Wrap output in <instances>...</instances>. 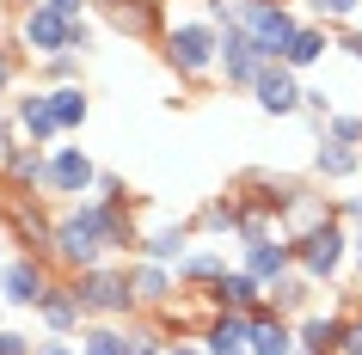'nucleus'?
I'll list each match as a JSON object with an SVG mask.
<instances>
[{
	"mask_svg": "<svg viewBox=\"0 0 362 355\" xmlns=\"http://www.w3.org/2000/svg\"><path fill=\"white\" fill-rule=\"evenodd\" d=\"M153 49H160V61H166L185 86H203V80H215V68H221V25L203 19V13H197V19H172Z\"/></svg>",
	"mask_w": 362,
	"mask_h": 355,
	"instance_id": "obj_1",
	"label": "nucleus"
},
{
	"mask_svg": "<svg viewBox=\"0 0 362 355\" xmlns=\"http://www.w3.org/2000/svg\"><path fill=\"white\" fill-rule=\"evenodd\" d=\"M74 282V294L80 306H86V318H117V325H129L141 306H135V288H129V263H93V270H80Z\"/></svg>",
	"mask_w": 362,
	"mask_h": 355,
	"instance_id": "obj_2",
	"label": "nucleus"
},
{
	"mask_svg": "<svg viewBox=\"0 0 362 355\" xmlns=\"http://www.w3.org/2000/svg\"><path fill=\"white\" fill-rule=\"evenodd\" d=\"M350 239H356V233H350L344 221H320L313 233L295 239V270L313 276L320 288H325V282H338L344 270H350Z\"/></svg>",
	"mask_w": 362,
	"mask_h": 355,
	"instance_id": "obj_3",
	"label": "nucleus"
},
{
	"mask_svg": "<svg viewBox=\"0 0 362 355\" xmlns=\"http://www.w3.org/2000/svg\"><path fill=\"white\" fill-rule=\"evenodd\" d=\"M49 282H56V263L37 258V251H13V258L0 263V300L13 313H37L43 294H49Z\"/></svg>",
	"mask_w": 362,
	"mask_h": 355,
	"instance_id": "obj_4",
	"label": "nucleus"
},
{
	"mask_svg": "<svg viewBox=\"0 0 362 355\" xmlns=\"http://www.w3.org/2000/svg\"><path fill=\"white\" fill-rule=\"evenodd\" d=\"M13 43H19L25 56H62L68 49V13H56V6H43V0H31V6H19V19H13Z\"/></svg>",
	"mask_w": 362,
	"mask_h": 355,
	"instance_id": "obj_5",
	"label": "nucleus"
},
{
	"mask_svg": "<svg viewBox=\"0 0 362 355\" xmlns=\"http://www.w3.org/2000/svg\"><path fill=\"white\" fill-rule=\"evenodd\" d=\"M0 227H6V239L19 245V251H37V258H49V245H56V215L37 196H6Z\"/></svg>",
	"mask_w": 362,
	"mask_h": 355,
	"instance_id": "obj_6",
	"label": "nucleus"
},
{
	"mask_svg": "<svg viewBox=\"0 0 362 355\" xmlns=\"http://www.w3.org/2000/svg\"><path fill=\"white\" fill-rule=\"evenodd\" d=\"M301 178H283V172H246L240 184H233V196L246 203V215H270L276 221V233H283V215L295 208V196H301Z\"/></svg>",
	"mask_w": 362,
	"mask_h": 355,
	"instance_id": "obj_7",
	"label": "nucleus"
},
{
	"mask_svg": "<svg viewBox=\"0 0 362 355\" xmlns=\"http://www.w3.org/2000/svg\"><path fill=\"white\" fill-rule=\"evenodd\" d=\"M93 13L111 31H123V37L135 43H160V31H166V0H93Z\"/></svg>",
	"mask_w": 362,
	"mask_h": 355,
	"instance_id": "obj_8",
	"label": "nucleus"
},
{
	"mask_svg": "<svg viewBox=\"0 0 362 355\" xmlns=\"http://www.w3.org/2000/svg\"><path fill=\"white\" fill-rule=\"evenodd\" d=\"M98 160L86 148H49V184H43V196H68V203H80V196H93L98 190Z\"/></svg>",
	"mask_w": 362,
	"mask_h": 355,
	"instance_id": "obj_9",
	"label": "nucleus"
},
{
	"mask_svg": "<svg viewBox=\"0 0 362 355\" xmlns=\"http://www.w3.org/2000/svg\"><path fill=\"white\" fill-rule=\"evenodd\" d=\"M264 49L252 43L246 25H221V68H215V80L221 86H233V92H252V80H258V68H264Z\"/></svg>",
	"mask_w": 362,
	"mask_h": 355,
	"instance_id": "obj_10",
	"label": "nucleus"
},
{
	"mask_svg": "<svg viewBox=\"0 0 362 355\" xmlns=\"http://www.w3.org/2000/svg\"><path fill=\"white\" fill-rule=\"evenodd\" d=\"M13 129L25 135V141H37V148H56L62 141V123H56V98H49V86H25V92H13Z\"/></svg>",
	"mask_w": 362,
	"mask_h": 355,
	"instance_id": "obj_11",
	"label": "nucleus"
},
{
	"mask_svg": "<svg viewBox=\"0 0 362 355\" xmlns=\"http://www.w3.org/2000/svg\"><path fill=\"white\" fill-rule=\"evenodd\" d=\"M240 25H246V31H252V43H258V49H264V56L276 61V56L288 49V37L301 31V13H295L288 0H258V6H252V13H246Z\"/></svg>",
	"mask_w": 362,
	"mask_h": 355,
	"instance_id": "obj_12",
	"label": "nucleus"
},
{
	"mask_svg": "<svg viewBox=\"0 0 362 355\" xmlns=\"http://www.w3.org/2000/svg\"><path fill=\"white\" fill-rule=\"evenodd\" d=\"M301 86H307V80L295 74V68L264 61V68H258V80H252V104H258L264 116H301Z\"/></svg>",
	"mask_w": 362,
	"mask_h": 355,
	"instance_id": "obj_13",
	"label": "nucleus"
},
{
	"mask_svg": "<svg viewBox=\"0 0 362 355\" xmlns=\"http://www.w3.org/2000/svg\"><path fill=\"white\" fill-rule=\"evenodd\" d=\"M203 306H209V313H252V306H264V282L252 276L246 263H233L228 276H215L209 288H203Z\"/></svg>",
	"mask_w": 362,
	"mask_h": 355,
	"instance_id": "obj_14",
	"label": "nucleus"
},
{
	"mask_svg": "<svg viewBox=\"0 0 362 355\" xmlns=\"http://www.w3.org/2000/svg\"><path fill=\"white\" fill-rule=\"evenodd\" d=\"M332 49H338V25H325V19H301V31L288 37V49H283L276 61H283V68H295V74H313V68H320Z\"/></svg>",
	"mask_w": 362,
	"mask_h": 355,
	"instance_id": "obj_15",
	"label": "nucleus"
},
{
	"mask_svg": "<svg viewBox=\"0 0 362 355\" xmlns=\"http://www.w3.org/2000/svg\"><path fill=\"white\" fill-rule=\"evenodd\" d=\"M240 245V263H246L258 282H276L295 270V239L288 233H264V239H233Z\"/></svg>",
	"mask_w": 362,
	"mask_h": 355,
	"instance_id": "obj_16",
	"label": "nucleus"
},
{
	"mask_svg": "<svg viewBox=\"0 0 362 355\" xmlns=\"http://www.w3.org/2000/svg\"><path fill=\"white\" fill-rule=\"evenodd\" d=\"M37 318H43V331H49V337H80V331H86V306H80V294H74V282H68V276L49 282Z\"/></svg>",
	"mask_w": 362,
	"mask_h": 355,
	"instance_id": "obj_17",
	"label": "nucleus"
},
{
	"mask_svg": "<svg viewBox=\"0 0 362 355\" xmlns=\"http://www.w3.org/2000/svg\"><path fill=\"white\" fill-rule=\"evenodd\" d=\"M129 288H135V306H141V313H166L172 294H178V270L148 263V258H129Z\"/></svg>",
	"mask_w": 362,
	"mask_h": 355,
	"instance_id": "obj_18",
	"label": "nucleus"
},
{
	"mask_svg": "<svg viewBox=\"0 0 362 355\" xmlns=\"http://www.w3.org/2000/svg\"><path fill=\"white\" fill-rule=\"evenodd\" d=\"M252 355H301V337H295V318H283L276 306H252Z\"/></svg>",
	"mask_w": 362,
	"mask_h": 355,
	"instance_id": "obj_19",
	"label": "nucleus"
},
{
	"mask_svg": "<svg viewBox=\"0 0 362 355\" xmlns=\"http://www.w3.org/2000/svg\"><path fill=\"white\" fill-rule=\"evenodd\" d=\"M307 172H313L320 184H350V178H362V148L320 135V141H313V166H307Z\"/></svg>",
	"mask_w": 362,
	"mask_h": 355,
	"instance_id": "obj_20",
	"label": "nucleus"
},
{
	"mask_svg": "<svg viewBox=\"0 0 362 355\" xmlns=\"http://www.w3.org/2000/svg\"><path fill=\"white\" fill-rule=\"evenodd\" d=\"M191 245H197V227H191V221H172V227H153V233H141L135 258H148V263H166V270H178Z\"/></svg>",
	"mask_w": 362,
	"mask_h": 355,
	"instance_id": "obj_21",
	"label": "nucleus"
},
{
	"mask_svg": "<svg viewBox=\"0 0 362 355\" xmlns=\"http://www.w3.org/2000/svg\"><path fill=\"white\" fill-rule=\"evenodd\" d=\"M344 318H350V313H325V306L301 313V318H295L301 355H338V349H344Z\"/></svg>",
	"mask_w": 362,
	"mask_h": 355,
	"instance_id": "obj_22",
	"label": "nucleus"
},
{
	"mask_svg": "<svg viewBox=\"0 0 362 355\" xmlns=\"http://www.w3.org/2000/svg\"><path fill=\"white\" fill-rule=\"evenodd\" d=\"M197 337H203L209 355H240V349H252V313H209Z\"/></svg>",
	"mask_w": 362,
	"mask_h": 355,
	"instance_id": "obj_23",
	"label": "nucleus"
},
{
	"mask_svg": "<svg viewBox=\"0 0 362 355\" xmlns=\"http://www.w3.org/2000/svg\"><path fill=\"white\" fill-rule=\"evenodd\" d=\"M240 221H246V203H240L233 190H228V196H209V203L191 215L197 239H233V233H240Z\"/></svg>",
	"mask_w": 362,
	"mask_h": 355,
	"instance_id": "obj_24",
	"label": "nucleus"
},
{
	"mask_svg": "<svg viewBox=\"0 0 362 355\" xmlns=\"http://www.w3.org/2000/svg\"><path fill=\"white\" fill-rule=\"evenodd\" d=\"M233 263H228V251L221 245H191L185 251V263H178V288H191V294H203L215 276H228Z\"/></svg>",
	"mask_w": 362,
	"mask_h": 355,
	"instance_id": "obj_25",
	"label": "nucleus"
},
{
	"mask_svg": "<svg viewBox=\"0 0 362 355\" xmlns=\"http://www.w3.org/2000/svg\"><path fill=\"white\" fill-rule=\"evenodd\" d=\"M313 288H320L313 276H301V270H288V276L264 282V300H270V306H276L283 318H301V313H313Z\"/></svg>",
	"mask_w": 362,
	"mask_h": 355,
	"instance_id": "obj_26",
	"label": "nucleus"
},
{
	"mask_svg": "<svg viewBox=\"0 0 362 355\" xmlns=\"http://www.w3.org/2000/svg\"><path fill=\"white\" fill-rule=\"evenodd\" d=\"M80 355H129V325H117V318H86Z\"/></svg>",
	"mask_w": 362,
	"mask_h": 355,
	"instance_id": "obj_27",
	"label": "nucleus"
},
{
	"mask_svg": "<svg viewBox=\"0 0 362 355\" xmlns=\"http://www.w3.org/2000/svg\"><path fill=\"white\" fill-rule=\"evenodd\" d=\"M49 98H56V123H62V135H80V129H86V116H93V98H86V86H49Z\"/></svg>",
	"mask_w": 362,
	"mask_h": 355,
	"instance_id": "obj_28",
	"label": "nucleus"
},
{
	"mask_svg": "<svg viewBox=\"0 0 362 355\" xmlns=\"http://www.w3.org/2000/svg\"><path fill=\"white\" fill-rule=\"evenodd\" d=\"M80 61H86V56H74V49L49 56V61H43V86H80Z\"/></svg>",
	"mask_w": 362,
	"mask_h": 355,
	"instance_id": "obj_29",
	"label": "nucleus"
},
{
	"mask_svg": "<svg viewBox=\"0 0 362 355\" xmlns=\"http://www.w3.org/2000/svg\"><path fill=\"white\" fill-rule=\"evenodd\" d=\"M307 19H325V25H350L362 13V0H301Z\"/></svg>",
	"mask_w": 362,
	"mask_h": 355,
	"instance_id": "obj_30",
	"label": "nucleus"
},
{
	"mask_svg": "<svg viewBox=\"0 0 362 355\" xmlns=\"http://www.w3.org/2000/svg\"><path fill=\"white\" fill-rule=\"evenodd\" d=\"M301 111L313 116V135H325V123H332V111H338V104H332V92H325V86H301Z\"/></svg>",
	"mask_w": 362,
	"mask_h": 355,
	"instance_id": "obj_31",
	"label": "nucleus"
},
{
	"mask_svg": "<svg viewBox=\"0 0 362 355\" xmlns=\"http://www.w3.org/2000/svg\"><path fill=\"white\" fill-rule=\"evenodd\" d=\"M166 343L172 337L160 331V325H135L129 318V355H166Z\"/></svg>",
	"mask_w": 362,
	"mask_h": 355,
	"instance_id": "obj_32",
	"label": "nucleus"
},
{
	"mask_svg": "<svg viewBox=\"0 0 362 355\" xmlns=\"http://www.w3.org/2000/svg\"><path fill=\"white\" fill-rule=\"evenodd\" d=\"M258 6V0H203V19H215V25H240Z\"/></svg>",
	"mask_w": 362,
	"mask_h": 355,
	"instance_id": "obj_33",
	"label": "nucleus"
},
{
	"mask_svg": "<svg viewBox=\"0 0 362 355\" xmlns=\"http://www.w3.org/2000/svg\"><path fill=\"white\" fill-rule=\"evenodd\" d=\"M93 43H98V25L86 19V13H74V19H68V49H74V56H86Z\"/></svg>",
	"mask_w": 362,
	"mask_h": 355,
	"instance_id": "obj_34",
	"label": "nucleus"
},
{
	"mask_svg": "<svg viewBox=\"0 0 362 355\" xmlns=\"http://www.w3.org/2000/svg\"><path fill=\"white\" fill-rule=\"evenodd\" d=\"M19 61H25L19 43H0V92L6 98H13V86H19Z\"/></svg>",
	"mask_w": 362,
	"mask_h": 355,
	"instance_id": "obj_35",
	"label": "nucleus"
},
{
	"mask_svg": "<svg viewBox=\"0 0 362 355\" xmlns=\"http://www.w3.org/2000/svg\"><path fill=\"white\" fill-rule=\"evenodd\" d=\"M325 135H332V141H350V148H362V116H344V111H332Z\"/></svg>",
	"mask_w": 362,
	"mask_h": 355,
	"instance_id": "obj_36",
	"label": "nucleus"
},
{
	"mask_svg": "<svg viewBox=\"0 0 362 355\" xmlns=\"http://www.w3.org/2000/svg\"><path fill=\"white\" fill-rule=\"evenodd\" d=\"M98 203H129V184L117 178V172H98V190H93Z\"/></svg>",
	"mask_w": 362,
	"mask_h": 355,
	"instance_id": "obj_37",
	"label": "nucleus"
},
{
	"mask_svg": "<svg viewBox=\"0 0 362 355\" xmlns=\"http://www.w3.org/2000/svg\"><path fill=\"white\" fill-rule=\"evenodd\" d=\"M0 355H37V343L25 331H13V325H0Z\"/></svg>",
	"mask_w": 362,
	"mask_h": 355,
	"instance_id": "obj_38",
	"label": "nucleus"
},
{
	"mask_svg": "<svg viewBox=\"0 0 362 355\" xmlns=\"http://www.w3.org/2000/svg\"><path fill=\"white\" fill-rule=\"evenodd\" d=\"M37 355H80V337H49V331H43Z\"/></svg>",
	"mask_w": 362,
	"mask_h": 355,
	"instance_id": "obj_39",
	"label": "nucleus"
},
{
	"mask_svg": "<svg viewBox=\"0 0 362 355\" xmlns=\"http://www.w3.org/2000/svg\"><path fill=\"white\" fill-rule=\"evenodd\" d=\"M338 355H362V313L344 318V349H338Z\"/></svg>",
	"mask_w": 362,
	"mask_h": 355,
	"instance_id": "obj_40",
	"label": "nucleus"
},
{
	"mask_svg": "<svg viewBox=\"0 0 362 355\" xmlns=\"http://www.w3.org/2000/svg\"><path fill=\"white\" fill-rule=\"evenodd\" d=\"M338 221L350 233H362V196H338Z\"/></svg>",
	"mask_w": 362,
	"mask_h": 355,
	"instance_id": "obj_41",
	"label": "nucleus"
},
{
	"mask_svg": "<svg viewBox=\"0 0 362 355\" xmlns=\"http://www.w3.org/2000/svg\"><path fill=\"white\" fill-rule=\"evenodd\" d=\"M338 49L350 61H362V31H356V25H338Z\"/></svg>",
	"mask_w": 362,
	"mask_h": 355,
	"instance_id": "obj_42",
	"label": "nucleus"
},
{
	"mask_svg": "<svg viewBox=\"0 0 362 355\" xmlns=\"http://www.w3.org/2000/svg\"><path fill=\"white\" fill-rule=\"evenodd\" d=\"M166 355H209V349H203V337H172Z\"/></svg>",
	"mask_w": 362,
	"mask_h": 355,
	"instance_id": "obj_43",
	"label": "nucleus"
},
{
	"mask_svg": "<svg viewBox=\"0 0 362 355\" xmlns=\"http://www.w3.org/2000/svg\"><path fill=\"white\" fill-rule=\"evenodd\" d=\"M43 6H56V13H68V19H74V13H86L93 0H43Z\"/></svg>",
	"mask_w": 362,
	"mask_h": 355,
	"instance_id": "obj_44",
	"label": "nucleus"
},
{
	"mask_svg": "<svg viewBox=\"0 0 362 355\" xmlns=\"http://www.w3.org/2000/svg\"><path fill=\"white\" fill-rule=\"evenodd\" d=\"M350 270H356V282H362V233L350 239Z\"/></svg>",
	"mask_w": 362,
	"mask_h": 355,
	"instance_id": "obj_45",
	"label": "nucleus"
},
{
	"mask_svg": "<svg viewBox=\"0 0 362 355\" xmlns=\"http://www.w3.org/2000/svg\"><path fill=\"white\" fill-rule=\"evenodd\" d=\"M6 245H13V239H6V227H0V263H6V258H13V251H6Z\"/></svg>",
	"mask_w": 362,
	"mask_h": 355,
	"instance_id": "obj_46",
	"label": "nucleus"
},
{
	"mask_svg": "<svg viewBox=\"0 0 362 355\" xmlns=\"http://www.w3.org/2000/svg\"><path fill=\"white\" fill-rule=\"evenodd\" d=\"M6 111H13V98H6V92H0V123H6Z\"/></svg>",
	"mask_w": 362,
	"mask_h": 355,
	"instance_id": "obj_47",
	"label": "nucleus"
},
{
	"mask_svg": "<svg viewBox=\"0 0 362 355\" xmlns=\"http://www.w3.org/2000/svg\"><path fill=\"white\" fill-rule=\"evenodd\" d=\"M0 43H6V6H0Z\"/></svg>",
	"mask_w": 362,
	"mask_h": 355,
	"instance_id": "obj_48",
	"label": "nucleus"
},
{
	"mask_svg": "<svg viewBox=\"0 0 362 355\" xmlns=\"http://www.w3.org/2000/svg\"><path fill=\"white\" fill-rule=\"evenodd\" d=\"M6 313H13V306H6V300H0V325H6Z\"/></svg>",
	"mask_w": 362,
	"mask_h": 355,
	"instance_id": "obj_49",
	"label": "nucleus"
},
{
	"mask_svg": "<svg viewBox=\"0 0 362 355\" xmlns=\"http://www.w3.org/2000/svg\"><path fill=\"white\" fill-rule=\"evenodd\" d=\"M13 6H31V0H13Z\"/></svg>",
	"mask_w": 362,
	"mask_h": 355,
	"instance_id": "obj_50",
	"label": "nucleus"
},
{
	"mask_svg": "<svg viewBox=\"0 0 362 355\" xmlns=\"http://www.w3.org/2000/svg\"><path fill=\"white\" fill-rule=\"evenodd\" d=\"M240 355H252V349H240Z\"/></svg>",
	"mask_w": 362,
	"mask_h": 355,
	"instance_id": "obj_51",
	"label": "nucleus"
}]
</instances>
